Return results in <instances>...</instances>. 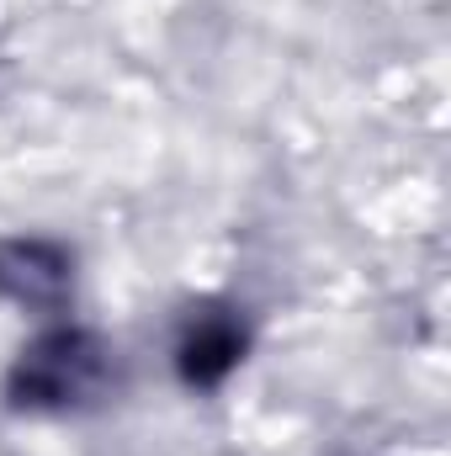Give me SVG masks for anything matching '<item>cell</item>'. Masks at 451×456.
Segmentation results:
<instances>
[{"instance_id": "7a4b0ae2", "label": "cell", "mask_w": 451, "mask_h": 456, "mask_svg": "<svg viewBox=\"0 0 451 456\" xmlns=\"http://www.w3.org/2000/svg\"><path fill=\"white\" fill-rule=\"evenodd\" d=\"M239 335H234V324H202L192 340H186V377L192 382H213L218 371L234 366V355H239Z\"/></svg>"}, {"instance_id": "6da1fadb", "label": "cell", "mask_w": 451, "mask_h": 456, "mask_svg": "<svg viewBox=\"0 0 451 456\" xmlns=\"http://www.w3.org/2000/svg\"><path fill=\"white\" fill-rule=\"evenodd\" d=\"M96 366H102V350L86 335H48L21 361V387L32 403H64L96 382Z\"/></svg>"}]
</instances>
